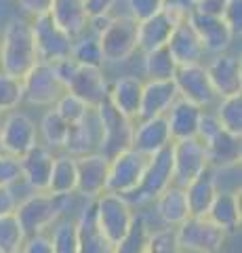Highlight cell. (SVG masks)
I'll use <instances>...</instances> for the list:
<instances>
[{"label":"cell","mask_w":242,"mask_h":253,"mask_svg":"<svg viewBox=\"0 0 242 253\" xmlns=\"http://www.w3.org/2000/svg\"><path fill=\"white\" fill-rule=\"evenodd\" d=\"M15 207H17V201H15L11 188H0V215L15 211Z\"/></svg>","instance_id":"f5cc1de1"},{"label":"cell","mask_w":242,"mask_h":253,"mask_svg":"<svg viewBox=\"0 0 242 253\" xmlns=\"http://www.w3.org/2000/svg\"><path fill=\"white\" fill-rule=\"evenodd\" d=\"M171 144H173V137H171V129L165 116L139 118V125L133 126L131 148L139 154L152 156Z\"/></svg>","instance_id":"ac0fdd59"},{"label":"cell","mask_w":242,"mask_h":253,"mask_svg":"<svg viewBox=\"0 0 242 253\" xmlns=\"http://www.w3.org/2000/svg\"><path fill=\"white\" fill-rule=\"evenodd\" d=\"M147 236L150 226L143 215H135L129 232L114 245V253H147Z\"/></svg>","instance_id":"836d02e7"},{"label":"cell","mask_w":242,"mask_h":253,"mask_svg":"<svg viewBox=\"0 0 242 253\" xmlns=\"http://www.w3.org/2000/svg\"><path fill=\"white\" fill-rule=\"evenodd\" d=\"M0 152H2V139H0Z\"/></svg>","instance_id":"db71d44e"},{"label":"cell","mask_w":242,"mask_h":253,"mask_svg":"<svg viewBox=\"0 0 242 253\" xmlns=\"http://www.w3.org/2000/svg\"><path fill=\"white\" fill-rule=\"evenodd\" d=\"M179 243L175 228H160V230H150L147 236V253H179Z\"/></svg>","instance_id":"b9f144b4"},{"label":"cell","mask_w":242,"mask_h":253,"mask_svg":"<svg viewBox=\"0 0 242 253\" xmlns=\"http://www.w3.org/2000/svg\"><path fill=\"white\" fill-rule=\"evenodd\" d=\"M30 26H32L38 61L57 63L59 59L69 57L74 38L69 34H66V32L57 26L55 19L51 17V13L34 17V23H30Z\"/></svg>","instance_id":"9c48e42d"},{"label":"cell","mask_w":242,"mask_h":253,"mask_svg":"<svg viewBox=\"0 0 242 253\" xmlns=\"http://www.w3.org/2000/svg\"><path fill=\"white\" fill-rule=\"evenodd\" d=\"M221 19L228 23L234 34L242 32V0H228L221 13Z\"/></svg>","instance_id":"bcb514c9"},{"label":"cell","mask_w":242,"mask_h":253,"mask_svg":"<svg viewBox=\"0 0 242 253\" xmlns=\"http://www.w3.org/2000/svg\"><path fill=\"white\" fill-rule=\"evenodd\" d=\"M173 83L177 86V93L181 99H187L200 108H207L213 104L217 97L213 91V84L208 81L207 68L200 63H190V66H179L173 76Z\"/></svg>","instance_id":"4fadbf2b"},{"label":"cell","mask_w":242,"mask_h":253,"mask_svg":"<svg viewBox=\"0 0 242 253\" xmlns=\"http://www.w3.org/2000/svg\"><path fill=\"white\" fill-rule=\"evenodd\" d=\"M0 139H2V152L21 158L38 144V126L28 114L11 112L0 125Z\"/></svg>","instance_id":"7c38bea8"},{"label":"cell","mask_w":242,"mask_h":253,"mask_svg":"<svg viewBox=\"0 0 242 253\" xmlns=\"http://www.w3.org/2000/svg\"><path fill=\"white\" fill-rule=\"evenodd\" d=\"M207 74L217 97L242 93V61L236 55L219 53L207 66Z\"/></svg>","instance_id":"e0dca14e"},{"label":"cell","mask_w":242,"mask_h":253,"mask_svg":"<svg viewBox=\"0 0 242 253\" xmlns=\"http://www.w3.org/2000/svg\"><path fill=\"white\" fill-rule=\"evenodd\" d=\"M198 0H165V11H169L175 19H187L196 11Z\"/></svg>","instance_id":"c3c4849f"},{"label":"cell","mask_w":242,"mask_h":253,"mask_svg":"<svg viewBox=\"0 0 242 253\" xmlns=\"http://www.w3.org/2000/svg\"><path fill=\"white\" fill-rule=\"evenodd\" d=\"M205 150H207L208 169L213 171L236 169L242 158V135H234V133L221 129L215 137L207 141Z\"/></svg>","instance_id":"44dd1931"},{"label":"cell","mask_w":242,"mask_h":253,"mask_svg":"<svg viewBox=\"0 0 242 253\" xmlns=\"http://www.w3.org/2000/svg\"><path fill=\"white\" fill-rule=\"evenodd\" d=\"M177 68V61L167 44L143 53V72L147 81H173Z\"/></svg>","instance_id":"d6a6232c"},{"label":"cell","mask_w":242,"mask_h":253,"mask_svg":"<svg viewBox=\"0 0 242 253\" xmlns=\"http://www.w3.org/2000/svg\"><path fill=\"white\" fill-rule=\"evenodd\" d=\"M17 181H21L19 158L0 152V188H11Z\"/></svg>","instance_id":"7bdbcfd3"},{"label":"cell","mask_w":242,"mask_h":253,"mask_svg":"<svg viewBox=\"0 0 242 253\" xmlns=\"http://www.w3.org/2000/svg\"><path fill=\"white\" fill-rule=\"evenodd\" d=\"M219 99L221 101L217 106L215 116L219 118L221 129L234 133V135H242V93H234Z\"/></svg>","instance_id":"e575fe53"},{"label":"cell","mask_w":242,"mask_h":253,"mask_svg":"<svg viewBox=\"0 0 242 253\" xmlns=\"http://www.w3.org/2000/svg\"><path fill=\"white\" fill-rule=\"evenodd\" d=\"M78 66H93V68H101L104 66V53H101V46L97 36H91V38H82L72 44V53H69Z\"/></svg>","instance_id":"f35d334b"},{"label":"cell","mask_w":242,"mask_h":253,"mask_svg":"<svg viewBox=\"0 0 242 253\" xmlns=\"http://www.w3.org/2000/svg\"><path fill=\"white\" fill-rule=\"evenodd\" d=\"M23 241H26V232L19 226L15 211L0 215V253H13L21 249Z\"/></svg>","instance_id":"8d00e7d4"},{"label":"cell","mask_w":242,"mask_h":253,"mask_svg":"<svg viewBox=\"0 0 242 253\" xmlns=\"http://www.w3.org/2000/svg\"><path fill=\"white\" fill-rule=\"evenodd\" d=\"M129 15L135 21H143L165 9V0H127Z\"/></svg>","instance_id":"ee69618b"},{"label":"cell","mask_w":242,"mask_h":253,"mask_svg":"<svg viewBox=\"0 0 242 253\" xmlns=\"http://www.w3.org/2000/svg\"><path fill=\"white\" fill-rule=\"evenodd\" d=\"M51 236L53 253H78V228L76 219H57Z\"/></svg>","instance_id":"74e56055"},{"label":"cell","mask_w":242,"mask_h":253,"mask_svg":"<svg viewBox=\"0 0 242 253\" xmlns=\"http://www.w3.org/2000/svg\"><path fill=\"white\" fill-rule=\"evenodd\" d=\"M53 108L57 110L59 116L64 118L68 125L78 123V121H80V118L91 110L80 97H76V95H74V93H69V91H66L64 95H61L59 101H57V104L53 106Z\"/></svg>","instance_id":"60d3db41"},{"label":"cell","mask_w":242,"mask_h":253,"mask_svg":"<svg viewBox=\"0 0 242 253\" xmlns=\"http://www.w3.org/2000/svg\"><path fill=\"white\" fill-rule=\"evenodd\" d=\"M219 131H221L219 118H217L215 114L207 112V110H202V116H200V123H198V133H196V137L202 141V144H207V141H208L210 137H215Z\"/></svg>","instance_id":"f6af8a7d"},{"label":"cell","mask_w":242,"mask_h":253,"mask_svg":"<svg viewBox=\"0 0 242 253\" xmlns=\"http://www.w3.org/2000/svg\"><path fill=\"white\" fill-rule=\"evenodd\" d=\"M69 196H55L49 192H34L28 199H23L15 207V215L19 219V226L23 228L26 236H32L38 232H44L49 226L64 215L66 201Z\"/></svg>","instance_id":"7a4b0ae2"},{"label":"cell","mask_w":242,"mask_h":253,"mask_svg":"<svg viewBox=\"0 0 242 253\" xmlns=\"http://www.w3.org/2000/svg\"><path fill=\"white\" fill-rule=\"evenodd\" d=\"M68 131H69V125L59 116V112L55 108L49 110V112L42 116V121H40V135L44 139L46 148H51V150L64 148Z\"/></svg>","instance_id":"d590c367"},{"label":"cell","mask_w":242,"mask_h":253,"mask_svg":"<svg viewBox=\"0 0 242 253\" xmlns=\"http://www.w3.org/2000/svg\"><path fill=\"white\" fill-rule=\"evenodd\" d=\"M19 6L32 17H40V15L51 13L53 0H17Z\"/></svg>","instance_id":"681fc988"},{"label":"cell","mask_w":242,"mask_h":253,"mask_svg":"<svg viewBox=\"0 0 242 253\" xmlns=\"http://www.w3.org/2000/svg\"><path fill=\"white\" fill-rule=\"evenodd\" d=\"M23 253H53L51 236H46L44 232H38L32 236H26V241L21 245Z\"/></svg>","instance_id":"7dc6e473"},{"label":"cell","mask_w":242,"mask_h":253,"mask_svg":"<svg viewBox=\"0 0 242 253\" xmlns=\"http://www.w3.org/2000/svg\"><path fill=\"white\" fill-rule=\"evenodd\" d=\"M225 2L228 0H198L196 11L200 15H210V17H221V13L225 9Z\"/></svg>","instance_id":"f907efd6"},{"label":"cell","mask_w":242,"mask_h":253,"mask_svg":"<svg viewBox=\"0 0 242 253\" xmlns=\"http://www.w3.org/2000/svg\"><path fill=\"white\" fill-rule=\"evenodd\" d=\"M68 91L74 93L76 97H80L89 108H97L107 99V84L101 68L93 66H76L72 78L68 83Z\"/></svg>","instance_id":"2e32d148"},{"label":"cell","mask_w":242,"mask_h":253,"mask_svg":"<svg viewBox=\"0 0 242 253\" xmlns=\"http://www.w3.org/2000/svg\"><path fill=\"white\" fill-rule=\"evenodd\" d=\"M13 253H23V251H21V249H17V251H13Z\"/></svg>","instance_id":"11a10c76"},{"label":"cell","mask_w":242,"mask_h":253,"mask_svg":"<svg viewBox=\"0 0 242 253\" xmlns=\"http://www.w3.org/2000/svg\"><path fill=\"white\" fill-rule=\"evenodd\" d=\"M84 4H87L89 17H95V15H107L110 13L114 9L116 0H84Z\"/></svg>","instance_id":"816d5d0a"},{"label":"cell","mask_w":242,"mask_h":253,"mask_svg":"<svg viewBox=\"0 0 242 253\" xmlns=\"http://www.w3.org/2000/svg\"><path fill=\"white\" fill-rule=\"evenodd\" d=\"M53 163H55L53 150L42 144H36L30 152H26L19 158L21 179L26 181L34 192H46V190H49Z\"/></svg>","instance_id":"d6986e66"},{"label":"cell","mask_w":242,"mask_h":253,"mask_svg":"<svg viewBox=\"0 0 242 253\" xmlns=\"http://www.w3.org/2000/svg\"><path fill=\"white\" fill-rule=\"evenodd\" d=\"M217 190H219V186H217V177L213 169H207L196 179H192L185 186V199H187V207H190V215L207 217L210 205L215 201Z\"/></svg>","instance_id":"f1b7e54d"},{"label":"cell","mask_w":242,"mask_h":253,"mask_svg":"<svg viewBox=\"0 0 242 253\" xmlns=\"http://www.w3.org/2000/svg\"><path fill=\"white\" fill-rule=\"evenodd\" d=\"M141 91H143V81L137 76H120L114 81L110 91H107V101L124 114L131 121L139 116V104H141Z\"/></svg>","instance_id":"83f0119b"},{"label":"cell","mask_w":242,"mask_h":253,"mask_svg":"<svg viewBox=\"0 0 242 253\" xmlns=\"http://www.w3.org/2000/svg\"><path fill=\"white\" fill-rule=\"evenodd\" d=\"M76 184H78L76 158L69 154L55 156L51 179H49V190L46 192L55 194V196H69L76 192Z\"/></svg>","instance_id":"1f68e13d"},{"label":"cell","mask_w":242,"mask_h":253,"mask_svg":"<svg viewBox=\"0 0 242 253\" xmlns=\"http://www.w3.org/2000/svg\"><path fill=\"white\" fill-rule=\"evenodd\" d=\"M38 63L32 26L23 19H15L6 26L0 41V70L9 76L21 78Z\"/></svg>","instance_id":"6da1fadb"},{"label":"cell","mask_w":242,"mask_h":253,"mask_svg":"<svg viewBox=\"0 0 242 253\" xmlns=\"http://www.w3.org/2000/svg\"><path fill=\"white\" fill-rule=\"evenodd\" d=\"M179 249L192 253H219L225 243V232L208 217L190 215L175 228Z\"/></svg>","instance_id":"8992f818"},{"label":"cell","mask_w":242,"mask_h":253,"mask_svg":"<svg viewBox=\"0 0 242 253\" xmlns=\"http://www.w3.org/2000/svg\"><path fill=\"white\" fill-rule=\"evenodd\" d=\"M23 101L21 81L15 76L0 72V114L15 110Z\"/></svg>","instance_id":"ab89813d"},{"label":"cell","mask_w":242,"mask_h":253,"mask_svg":"<svg viewBox=\"0 0 242 253\" xmlns=\"http://www.w3.org/2000/svg\"><path fill=\"white\" fill-rule=\"evenodd\" d=\"M169 186H173V150H171V146L158 150L152 156H147L141 181L124 199L129 203L131 201H137V203L156 201Z\"/></svg>","instance_id":"277c9868"},{"label":"cell","mask_w":242,"mask_h":253,"mask_svg":"<svg viewBox=\"0 0 242 253\" xmlns=\"http://www.w3.org/2000/svg\"><path fill=\"white\" fill-rule=\"evenodd\" d=\"M173 150V184L185 188L192 179L208 169L207 150L198 137L177 139L171 144Z\"/></svg>","instance_id":"30bf717a"},{"label":"cell","mask_w":242,"mask_h":253,"mask_svg":"<svg viewBox=\"0 0 242 253\" xmlns=\"http://www.w3.org/2000/svg\"><path fill=\"white\" fill-rule=\"evenodd\" d=\"M207 217L217 224L228 234L240 228L242 207H240V190H217L215 201L210 205Z\"/></svg>","instance_id":"484cf974"},{"label":"cell","mask_w":242,"mask_h":253,"mask_svg":"<svg viewBox=\"0 0 242 253\" xmlns=\"http://www.w3.org/2000/svg\"><path fill=\"white\" fill-rule=\"evenodd\" d=\"M97 41L105 61H127L137 51V21L131 15L112 17L107 28L97 34Z\"/></svg>","instance_id":"ba28073f"},{"label":"cell","mask_w":242,"mask_h":253,"mask_svg":"<svg viewBox=\"0 0 242 253\" xmlns=\"http://www.w3.org/2000/svg\"><path fill=\"white\" fill-rule=\"evenodd\" d=\"M99 139H101V125H99L97 108H91L78 123L69 125L64 150L74 158L93 154L99 152Z\"/></svg>","instance_id":"9a60e30c"},{"label":"cell","mask_w":242,"mask_h":253,"mask_svg":"<svg viewBox=\"0 0 242 253\" xmlns=\"http://www.w3.org/2000/svg\"><path fill=\"white\" fill-rule=\"evenodd\" d=\"M145 161H147V156L135 152L133 148L124 150V152L110 158L105 192H114V194H120V196L131 194L133 190L139 186V181H141Z\"/></svg>","instance_id":"8fae6325"},{"label":"cell","mask_w":242,"mask_h":253,"mask_svg":"<svg viewBox=\"0 0 242 253\" xmlns=\"http://www.w3.org/2000/svg\"><path fill=\"white\" fill-rule=\"evenodd\" d=\"M169 51L175 57L177 66H190V63H200L202 55H205V46H202L196 30L190 23V19L177 21L173 34L169 38Z\"/></svg>","instance_id":"7402d4cb"},{"label":"cell","mask_w":242,"mask_h":253,"mask_svg":"<svg viewBox=\"0 0 242 253\" xmlns=\"http://www.w3.org/2000/svg\"><path fill=\"white\" fill-rule=\"evenodd\" d=\"M23 99L32 106H55L59 97L68 91V86L55 72L53 63L38 61L30 72L21 78Z\"/></svg>","instance_id":"5b68a950"},{"label":"cell","mask_w":242,"mask_h":253,"mask_svg":"<svg viewBox=\"0 0 242 253\" xmlns=\"http://www.w3.org/2000/svg\"><path fill=\"white\" fill-rule=\"evenodd\" d=\"M95 205V221L97 228L107 241L112 245H116L124 234L129 232V228L135 219V213H133V205L120 194L114 192H104L99 194L97 199H93Z\"/></svg>","instance_id":"3957f363"},{"label":"cell","mask_w":242,"mask_h":253,"mask_svg":"<svg viewBox=\"0 0 242 253\" xmlns=\"http://www.w3.org/2000/svg\"><path fill=\"white\" fill-rule=\"evenodd\" d=\"M177 21L179 19H175L165 9L143 21H137V49L147 53L152 49H158V46H165L173 34Z\"/></svg>","instance_id":"603a6c76"},{"label":"cell","mask_w":242,"mask_h":253,"mask_svg":"<svg viewBox=\"0 0 242 253\" xmlns=\"http://www.w3.org/2000/svg\"><path fill=\"white\" fill-rule=\"evenodd\" d=\"M76 228H78V253H114V245L97 228L93 201L80 211V215L76 219Z\"/></svg>","instance_id":"4316f807"},{"label":"cell","mask_w":242,"mask_h":253,"mask_svg":"<svg viewBox=\"0 0 242 253\" xmlns=\"http://www.w3.org/2000/svg\"><path fill=\"white\" fill-rule=\"evenodd\" d=\"M179 97L177 86L173 81H147L143 83L141 91V104H139V116L137 118H154L165 116L169 108L175 104Z\"/></svg>","instance_id":"cb8c5ba5"},{"label":"cell","mask_w":242,"mask_h":253,"mask_svg":"<svg viewBox=\"0 0 242 253\" xmlns=\"http://www.w3.org/2000/svg\"><path fill=\"white\" fill-rule=\"evenodd\" d=\"M190 23L196 30V34L200 38L202 46H205V53H225L230 49V44L234 41V32L230 30V26L225 23L221 17H210V15H200V13H192Z\"/></svg>","instance_id":"ffe728a7"},{"label":"cell","mask_w":242,"mask_h":253,"mask_svg":"<svg viewBox=\"0 0 242 253\" xmlns=\"http://www.w3.org/2000/svg\"><path fill=\"white\" fill-rule=\"evenodd\" d=\"M202 110H205V108L192 104V101H187V99H181V97L175 99V104L171 106L169 112L165 114L173 141L196 137Z\"/></svg>","instance_id":"d4e9b609"},{"label":"cell","mask_w":242,"mask_h":253,"mask_svg":"<svg viewBox=\"0 0 242 253\" xmlns=\"http://www.w3.org/2000/svg\"><path fill=\"white\" fill-rule=\"evenodd\" d=\"M97 116L101 125V139H99V154H104L107 161L116 154L131 148L133 139V121L120 114L110 101H104L97 106Z\"/></svg>","instance_id":"52a82bcc"},{"label":"cell","mask_w":242,"mask_h":253,"mask_svg":"<svg viewBox=\"0 0 242 253\" xmlns=\"http://www.w3.org/2000/svg\"><path fill=\"white\" fill-rule=\"evenodd\" d=\"M156 209H158L160 219L167 226L177 228L183 219L190 217V207L185 199V188L181 186H169L158 199H156Z\"/></svg>","instance_id":"4dcf8cb0"},{"label":"cell","mask_w":242,"mask_h":253,"mask_svg":"<svg viewBox=\"0 0 242 253\" xmlns=\"http://www.w3.org/2000/svg\"><path fill=\"white\" fill-rule=\"evenodd\" d=\"M76 169H78V184L76 192H80L84 199H97L99 194L105 192L107 184V169H110V161L99 154H84L76 158Z\"/></svg>","instance_id":"5bb4252c"},{"label":"cell","mask_w":242,"mask_h":253,"mask_svg":"<svg viewBox=\"0 0 242 253\" xmlns=\"http://www.w3.org/2000/svg\"><path fill=\"white\" fill-rule=\"evenodd\" d=\"M51 17L72 38L80 36L89 28V13L84 0H53Z\"/></svg>","instance_id":"f546056e"}]
</instances>
